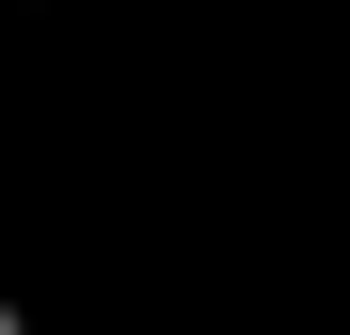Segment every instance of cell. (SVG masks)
<instances>
[{"instance_id": "cell-1", "label": "cell", "mask_w": 350, "mask_h": 335, "mask_svg": "<svg viewBox=\"0 0 350 335\" xmlns=\"http://www.w3.org/2000/svg\"><path fill=\"white\" fill-rule=\"evenodd\" d=\"M0 335H16V303H0Z\"/></svg>"}]
</instances>
